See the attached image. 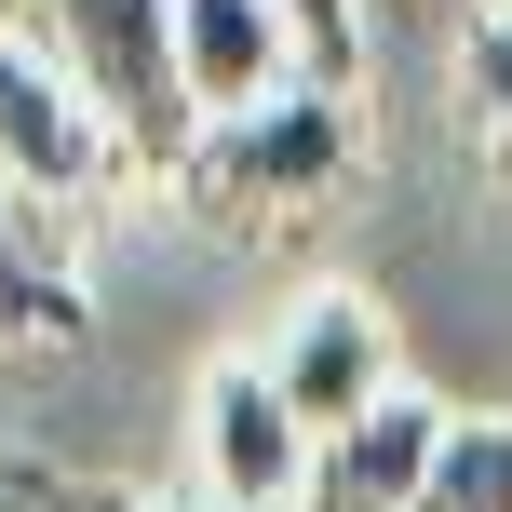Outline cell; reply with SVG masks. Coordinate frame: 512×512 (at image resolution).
<instances>
[{
    "label": "cell",
    "instance_id": "6da1fadb",
    "mask_svg": "<svg viewBox=\"0 0 512 512\" xmlns=\"http://www.w3.org/2000/svg\"><path fill=\"white\" fill-rule=\"evenodd\" d=\"M351 189V81H283L256 108H216L176 162V203L216 243H283Z\"/></svg>",
    "mask_w": 512,
    "mask_h": 512
},
{
    "label": "cell",
    "instance_id": "7a4b0ae2",
    "mask_svg": "<svg viewBox=\"0 0 512 512\" xmlns=\"http://www.w3.org/2000/svg\"><path fill=\"white\" fill-rule=\"evenodd\" d=\"M14 27H27V41H41L95 108H108V122H122L135 189H176L189 135H203L189 68H176V0H14Z\"/></svg>",
    "mask_w": 512,
    "mask_h": 512
},
{
    "label": "cell",
    "instance_id": "3957f363",
    "mask_svg": "<svg viewBox=\"0 0 512 512\" xmlns=\"http://www.w3.org/2000/svg\"><path fill=\"white\" fill-rule=\"evenodd\" d=\"M0 189L41 203V216H95V203H122V189H135L122 122H108V108L81 95L27 27H0Z\"/></svg>",
    "mask_w": 512,
    "mask_h": 512
},
{
    "label": "cell",
    "instance_id": "277c9868",
    "mask_svg": "<svg viewBox=\"0 0 512 512\" xmlns=\"http://www.w3.org/2000/svg\"><path fill=\"white\" fill-rule=\"evenodd\" d=\"M283 378V405L310 418V432H337V418H364L378 391H405V351H391V310L364 297V283H324V297H297L270 324V351H256Z\"/></svg>",
    "mask_w": 512,
    "mask_h": 512
},
{
    "label": "cell",
    "instance_id": "5b68a950",
    "mask_svg": "<svg viewBox=\"0 0 512 512\" xmlns=\"http://www.w3.org/2000/svg\"><path fill=\"white\" fill-rule=\"evenodd\" d=\"M189 445H203V486H230V499H310V459H324V432L283 405V378H270L256 351L203 364Z\"/></svg>",
    "mask_w": 512,
    "mask_h": 512
},
{
    "label": "cell",
    "instance_id": "8992f818",
    "mask_svg": "<svg viewBox=\"0 0 512 512\" xmlns=\"http://www.w3.org/2000/svg\"><path fill=\"white\" fill-rule=\"evenodd\" d=\"M176 68H189V108H256L283 95V81H324V54H310L297 0H176Z\"/></svg>",
    "mask_w": 512,
    "mask_h": 512
},
{
    "label": "cell",
    "instance_id": "52a82bcc",
    "mask_svg": "<svg viewBox=\"0 0 512 512\" xmlns=\"http://www.w3.org/2000/svg\"><path fill=\"white\" fill-rule=\"evenodd\" d=\"M445 432H459V418H445L432 391H378L364 418H337V432H324V459H310V499H297V512H418V486H432V459H445Z\"/></svg>",
    "mask_w": 512,
    "mask_h": 512
},
{
    "label": "cell",
    "instance_id": "ba28073f",
    "mask_svg": "<svg viewBox=\"0 0 512 512\" xmlns=\"http://www.w3.org/2000/svg\"><path fill=\"white\" fill-rule=\"evenodd\" d=\"M81 324H95V297H81V270L54 256V216L0 189V337H54V351H68Z\"/></svg>",
    "mask_w": 512,
    "mask_h": 512
},
{
    "label": "cell",
    "instance_id": "9c48e42d",
    "mask_svg": "<svg viewBox=\"0 0 512 512\" xmlns=\"http://www.w3.org/2000/svg\"><path fill=\"white\" fill-rule=\"evenodd\" d=\"M459 122H472V162L512 189V0L459 14Z\"/></svg>",
    "mask_w": 512,
    "mask_h": 512
},
{
    "label": "cell",
    "instance_id": "30bf717a",
    "mask_svg": "<svg viewBox=\"0 0 512 512\" xmlns=\"http://www.w3.org/2000/svg\"><path fill=\"white\" fill-rule=\"evenodd\" d=\"M418 512H512V418H459L432 486H418Z\"/></svg>",
    "mask_w": 512,
    "mask_h": 512
},
{
    "label": "cell",
    "instance_id": "8fae6325",
    "mask_svg": "<svg viewBox=\"0 0 512 512\" xmlns=\"http://www.w3.org/2000/svg\"><path fill=\"white\" fill-rule=\"evenodd\" d=\"M0 512H122V499H108V486H68V472H41V459L0 445Z\"/></svg>",
    "mask_w": 512,
    "mask_h": 512
},
{
    "label": "cell",
    "instance_id": "7c38bea8",
    "mask_svg": "<svg viewBox=\"0 0 512 512\" xmlns=\"http://www.w3.org/2000/svg\"><path fill=\"white\" fill-rule=\"evenodd\" d=\"M297 27H310V54H324V81H364V0H297Z\"/></svg>",
    "mask_w": 512,
    "mask_h": 512
},
{
    "label": "cell",
    "instance_id": "4fadbf2b",
    "mask_svg": "<svg viewBox=\"0 0 512 512\" xmlns=\"http://www.w3.org/2000/svg\"><path fill=\"white\" fill-rule=\"evenodd\" d=\"M176 512H297V499H230V486H189Z\"/></svg>",
    "mask_w": 512,
    "mask_h": 512
},
{
    "label": "cell",
    "instance_id": "5bb4252c",
    "mask_svg": "<svg viewBox=\"0 0 512 512\" xmlns=\"http://www.w3.org/2000/svg\"><path fill=\"white\" fill-rule=\"evenodd\" d=\"M391 14H418V27H445V41H459V14H472V0H391Z\"/></svg>",
    "mask_w": 512,
    "mask_h": 512
}]
</instances>
